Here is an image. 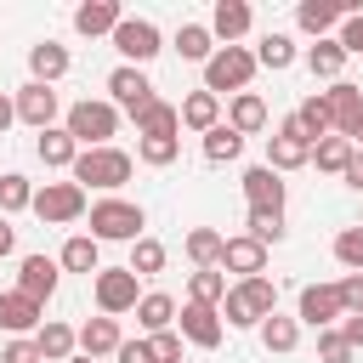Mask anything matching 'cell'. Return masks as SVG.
<instances>
[{
	"label": "cell",
	"mask_w": 363,
	"mask_h": 363,
	"mask_svg": "<svg viewBox=\"0 0 363 363\" xmlns=\"http://www.w3.org/2000/svg\"><path fill=\"white\" fill-rule=\"evenodd\" d=\"M176 153H182V136H136V159L153 164V170L176 164Z\"/></svg>",
	"instance_id": "cell-40"
},
{
	"label": "cell",
	"mask_w": 363,
	"mask_h": 363,
	"mask_svg": "<svg viewBox=\"0 0 363 363\" xmlns=\"http://www.w3.org/2000/svg\"><path fill=\"white\" fill-rule=\"evenodd\" d=\"M250 23H255V11H250L244 0H216V11H210V34H216L221 45H238V40L250 34Z\"/></svg>",
	"instance_id": "cell-21"
},
{
	"label": "cell",
	"mask_w": 363,
	"mask_h": 363,
	"mask_svg": "<svg viewBox=\"0 0 363 363\" xmlns=\"http://www.w3.org/2000/svg\"><path fill=\"white\" fill-rule=\"evenodd\" d=\"M335 289H340V306L346 312H363V272H346Z\"/></svg>",
	"instance_id": "cell-48"
},
{
	"label": "cell",
	"mask_w": 363,
	"mask_h": 363,
	"mask_svg": "<svg viewBox=\"0 0 363 363\" xmlns=\"http://www.w3.org/2000/svg\"><path fill=\"white\" fill-rule=\"evenodd\" d=\"M238 153H244V136H238L227 119H221L216 130H204V159H210V164H233Z\"/></svg>",
	"instance_id": "cell-39"
},
{
	"label": "cell",
	"mask_w": 363,
	"mask_h": 363,
	"mask_svg": "<svg viewBox=\"0 0 363 363\" xmlns=\"http://www.w3.org/2000/svg\"><path fill=\"white\" fill-rule=\"evenodd\" d=\"M221 272H238V284L244 278H261L267 272V244H255L250 233H233L227 250H221Z\"/></svg>",
	"instance_id": "cell-17"
},
{
	"label": "cell",
	"mask_w": 363,
	"mask_h": 363,
	"mask_svg": "<svg viewBox=\"0 0 363 363\" xmlns=\"http://www.w3.org/2000/svg\"><path fill=\"white\" fill-rule=\"evenodd\" d=\"M267 164L278 170V176H289V170H301V164H312V142L301 136V125H295V113L267 136Z\"/></svg>",
	"instance_id": "cell-10"
},
{
	"label": "cell",
	"mask_w": 363,
	"mask_h": 363,
	"mask_svg": "<svg viewBox=\"0 0 363 363\" xmlns=\"http://www.w3.org/2000/svg\"><path fill=\"white\" fill-rule=\"evenodd\" d=\"M125 23V11H119V0H85V6H74V34H85V40H96V34H108L113 40V28Z\"/></svg>",
	"instance_id": "cell-20"
},
{
	"label": "cell",
	"mask_w": 363,
	"mask_h": 363,
	"mask_svg": "<svg viewBox=\"0 0 363 363\" xmlns=\"http://www.w3.org/2000/svg\"><path fill=\"white\" fill-rule=\"evenodd\" d=\"M176 57H182V62H210V57H216L210 23H182V28H176Z\"/></svg>",
	"instance_id": "cell-29"
},
{
	"label": "cell",
	"mask_w": 363,
	"mask_h": 363,
	"mask_svg": "<svg viewBox=\"0 0 363 363\" xmlns=\"http://www.w3.org/2000/svg\"><path fill=\"white\" fill-rule=\"evenodd\" d=\"M340 182L363 193V147H352V164H346V176H340Z\"/></svg>",
	"instance_id": "cell-52"
},
{
	"label": "cell",
	"mask_w": 363,
	"mask_h": 363,
	"mask_svg": "<svg viewBox=\"0 0 363 363\" xmlns=\"http://www.w3.org/2000/svg\"><path fill=\"white\" fill-rule=\"evenodd\" d=\"M68 45H57V40H40V45H28V74L40 79V85H57L62 74H68Z\"/></svg>",
	"instance_id": "cell-25"
},
{
	"label": "cell",
	"mask_w": 363,
	"mask_h": 363,
	"mask_svg": "<svg viewBox=\"0 0 363 363\" xmlns=\"http://www.w3.org/2000/svg\"><path fill=\"white\" fill-rule=\"evenodd\" d=\"M306 68H312V79H340V68H346V45L329 34V40H318V45H306Z\"/></svg>",
	"instance_id": "cell-30"
},
{
	"label": "cell",
	"mask_w": 363,
	"mask_h": 363,
	"mask_svg": "<svg viewBox=\"0 0 363 363\" xmlns=\"http://www.w3.org/2000/svg\"><path fill=\"white\" fill-rule=\"evenodd\" d=\"M11 250H17V227L0 216V255H11Z\"/></svg>",
	"instance_id": "cell-53"
},
{
	"label": "cell",
	"mask_w": 363,
	"mask_h": 363,
	"mask_svg": "<svg viewBox=\"0 0 363 363\" xmlns=\"http://www.w3.org/2000/svg\"><path fill=\"white\" fill-rule=\"evenodd\" d=\"M0 363H45V357H40V346H34V335H23V340H6V352H0Z\"/></svg>",
	"instance_id": "cell-47"
},
{
	"label": "cell",
	"mask_w": 363,
	"mask_h": 363,
	"mask_svg": "<svg viewBox=\"0 0 363 363\" xmlns=\"http://www.w3.org/2000/svg\"><path fill=\"white\" fill-rule=\"evenodd\" d=\"M62 130H68L79 147H113V136H119V108L102 102V96H85V102H74V108L62 113Z\"/></svg>",
	"instance_id": "cell-4"
},
{
	"label": "cell",
	"mask_w": 363,
	"mask_h": 363,
	"mask_svg": "<svg viewBox=\"0 0 363 363\" xmlns=\"http://www.w3.org/2000/svg\"><path fill=\"white\" fill-rule=\"evenodd\" d=\"M119 346H125L119 318H85V323H79V352H85V357H113Z\"/></svg>",
	"instance_id": "cell-23"
},
{
	"label": "cell",
	"mask_w": 363,
	"mask_h": 363,
	"mask_svg": "<svg viewBox=\"0 0 363 363\" xmlns=\"http://www.w3.org/2000/svg\"><path fill=\"white\" fill-rule=\"evenodd\" d=\"M352 357H357V352L346 346L340 329H323V335H318V363H352Z\"/></svg>",
	"instance_id": "cell-45"
},
{
	"label": "cell",
	"mask_w": 363,
	"mask_h": 363,
	"mask_svg": "<svg viewBox=\"0 0 363 363\" xmlns=\"http://www.w3.org/2000/svg\"><path fill=\"white\" fill-rule=\"evenodd\" d=\"M34 346H40V357H45V363H68V357H79V329H68V323L45 318V323H40V335H34Z\"/></svg>",
	"instance_id": "cell-24"
},
{
	"label": "cell",
	"mask_w": 363,
	"mask_h": 363,
	"mask_svg": "<svg viewBox=\"0 0 363 363\" xmlns=\"http://www.w3.org/2000/svg\"><path fill=\"white\" fill-rule=\"evenodd\" d=\"M323 102H329V119H335V136H346V142H357V130H363V91H357L352 79H335V85L323 91Z\"/></svg>",
	"instance_id": "cell-14"
},
{
	"label": "cell",
	"mask_w": 363,
	"mask_h": 363,
	"mask_svg": "<svg viewBox=\"0 0 363 363\" xmlns=\"http://www.w3.org/2000/svg\"><path fill=\"white\" fill-rule=\"evenodd\" d=\"M182 340H193L199 352H216L221 346V335H227V323H221V306H199V301H182Z\"/></svg>",
	"instance_id": "cell-13"
},
{
	"label": "cell",
	"mask_w": 363,
	"mask_h": 363,
	"mask_svg": "<svg viewBox=\"0 0 363 363\" xmlns=\"http://www.w3.org/2000/svg\"><path fill=\"white\" fill-rule=\"evenodd\" d=\"M244 233H250L255 244H284L289 227H284V210H250V216H244Z\"/></svg>",
	"instance_id": "cell-42"
},
{
	"label": "cell",
	"mask_w": 363,
	"mask_h": 363,
	"mask_svg": "<svg viewBox=\"0 0 363 363\" xmlns=\"http://www.w3.org/2000/svg\"><path fill=\"white\" fill-rule=\"evenodd\" d=\"M40 323H45V306H40V301H28L23 289H0V329H6L11 340L40 335Z\"/></svg>",
	"instance_id": "cell-16"
},
{
	"label": "cell",
	"mask_w": 363,
	"mask_h": 363,
	"mask_svg": "<svg viewBox=\"0 0 363 363\" xmlns=\"http://www.w3.org/2000/svg\"><path fill=\"white\" fill-rule=\"evenodd\" d=\"M352 147H363V130H357V142H352Z\"/></svg>",
	"instance_id": "cell-56"
},
{
	"label": "cell",
	"mask_w": 363,
	"mask_h": 363,
	"mask_svg": "<svg viewBox=\"0 0 363 363\" xmlns=\"http://www.w3.org/2000/svg\"><path fill=\"white\" fill-rule=\"evenodd\" d=\"M34 182L23 176V170H6L0 176V216H17V210H34Z\"/></svg>",
	"instance_id": "cell-38"
},
{
	"label": "cell",
	"mask_w": 363,
	"mask_h": 363,
	"mask_svg": "<svg viewBox=\"0 0 363 363\" xmlns=\"http://www.w3.org/2000/svg\"><path fill=\"white\" fill-rule=\"evenodd\" d=\"M85 210H91V199H85L79 182H45V187L34 193V216H40L45 227H68V221H79Z\"/></svg>",
	"instance_id": "cell-6"
},
{
	"label": "cell",
	"mask_w": 363,
	"mask_h": 363,
	"mask_svg": "<svg viewBox=\"0 0 363 363\" xmlns=\"http://www.w3.org/2000/svg\"><path fill=\"white\" fill-rule=\"evenodd\" d=\"M142 278L130 272V267H102L96 278H91V295H96V312L102 318H119V312H136V301H142V289H136Z\"/></svg>",
	"instance_id": "cell-7"
},
{
	"label": "cell",
	"mask_w": 363,
	"mask_h": 363,
	"mask_svg": "<svg viewBox=\"0 0 363 363\" xmlns=\"http://www.w3.org/2000/svg\"><path fill=\"white\" fill-rule=\"evenodd\" d=\"M244 204L250 210H284V176L272 164H250L244 170Z\"/></svg>",
	"instance_id": "cell-19"
},
{
	"label": "cell",
	"mask_w": 363,
	"mask_h": 363,
	"mask_svg": "<svg viewBox=\"0 0 363 363\" xmlns=\"http://www.w3.org/2000/svg\"><path fill=\"white\" fill-rule=\"evenodd\" d=\"M17 119L23 125H34V130H51L57 125V113H62V102H57V91L51 85H40V79H28V85H17Z\"/></svg>",
	"instance_id": "cell-15"
},
{
	"label": "cell",
	"mask_w": 363,
	"mask_h": 363,
	"mask_svg": "<svg viewBox=\"0 0 363 363\" xmlns=\"http://www.w3.org/2000/svg\"><path fill=\"white\" fill-rule=\"evenodd\" d=\"M221 125V96H210V91H193L187 102H182V130H216Z\"/></svg>",
	"instance_id": "cell-31"
},
{
	"label": "cell",
	"mask_w": 363,
	"mask_h": 363,
	"mask_svg": "<svg viewBox=\"0 0 363 363\" xmlns=\"http://www.w3.org/2000/svg\"><path fill=\"white\" fill-rule=\"evenodd\" d=\"M335 329L346 335V346H352V352H363V312H346V318H340Z\"/></svg>",
	"instance_id": "cell-51"
},
{
	"label": "cell",
	"mask_w": 363,
	"mask_h": 363,
	"mask_svg": "<svg viewBox=\"0 0 363 363\" xmlns=\"http://www.w3.org/2000/svg\"><path fill=\"white\" fill-rule=\"evenodd\" d=\"M295 318H301L306 329H318V335H323V329H335V323L346 318L340 289H335V284H306V289H301V301H295Z\"/></svg>",
	"instance_id": "cell-11"
},
{
	"label": "cell",
	"mask_w": 363,
	"mask_h": 363,
	"mask_svg": "<svg viewBox=\"0 0 363 363\" xmlns=\"http://www.w3.org/2000/svg\"><path fill=\"white\" fill-rule=\"evenodd\" d=\"M113 51H119L130 68H147V62L164 51V34H159V23H147V17H125V23L113 28Z\"/></svg>",
	"instance_id": "cell-8"
},
{
	"label": "cell",
	"mask_w": 363,
	"mask_h": 363,
	"mask_svg": "<svg viewBox=\"0 0 363 363\" xmlns=\"http://www.w3.org/2000/svg\"><path fill=\"white\" fill-rule=\"evenodd\" d=\"M255 335H261V346H267V352H278V357H284V352H295V346H301V318L272 312V318H267Z\"/></svg>",
	"instance_id": "cell-35"
},
{
	"label": "cell",
	"mask_w": 363,
	"mask_h": 363,
	"mask_svg": "<svg viewBox=\"0 0 363 363\" xmlns=\"http://www.w3.org/2000/svg\"><path fill=\"white\" fill-rule=\"evenodd\" d=\"M85 216H91V238L96 244H136V238H147L142 233L147 227V210L130 204V199H96Z\"/></svg>",
	"instance_id": "cell-3"
},
{
	"label": "cell",
	"mask_w": 363,
	"mask_h": 363,
	"mask_svg": "<svg viewBox=\"0 0 363 363\" xmlns=\"http://www.w3.org/2000/svg\"><path fill=\"white\" fill-rule=\"evenodd\" d=\"M346 17H357V0H301L295 6V28L312 40H329V28H340Z\"/></svg>",
	"instance_id": "cell-12"
},
{
	"label": "cell",
	"mask_w": 363,
	"mask_h": 363,
	"mask_svg": "<svg viewBox=\"0 0 363 363\" xmlns=\"http://www.w3.org/2000/svg\"><path fill=\"white\" fill-rule=\"evenodd\" d=\"M34 153H40V164H45V170H74V159H79V142H74L62 125H51V130H40Z\"/></svg>",
	"instance_id": "cell-26"
},
{
	"label": "cell",
	"mask_w": 363,
	"mask_h": 363,
	"mask_svg": "<svg viewBox=\"0 0 363 363\" xmlns=\"http://www.w3.org/2000/svg\"><path fill=\"white\" fill-rule=\"evenodd\" d=\"M113 363H159V357H153V346H147V340H125V346L113 352Z\"/></svg>",
	"instance_id": "cell-50"
},
{
	"label": "cell",
	"mask_w": 363,
	"mask_h": 363,
	"mask_svg": "<svg viewBox=\"0 0 363 363\" xmlns=\"http://www.w3.org/2000/svg\"><path fill=\"white\" fill-rule=\"evenodd\" d=\"M57 267H62V272H85V278H96V272H102V244H96L91 233H74V238L62 244Z\"/></svg>",
	"instance_id": "cell-27"
},
{
	"label": "cell",
	"mask_w": 363,
	"mask_h": 363,
	"mask_svg": "<svg viewBox=\"0 0 363 363\" xmlns=\"http://www.w3.org/2000/svg\"><path fill=\"white\" fill-rule=\"evenodd\" d=\"M136 323H142V340H147V335H164V329L176 323V301H170L164 289L142 295V301H136Z\"/></svg>",
	"instance_id": "cell-28"
},
{
	"label": "cell",
	"mask_w": 363,
	"mask_h": 363,
	"mask_svg": "<svg viewBox=\"0 0 363 363\" xmlns=\"http://www.w3.org/2000/svg\"><path fill=\"white\" fill-rule=\"evenodd\" d=\"M11 119H17V102H11V96H6V91H0V130H6V125H11Z\"/></svg>",
	"instance_id": "cell-54"
},
{
	"label": "cell",
	"mask_w": 363,
	"mask_h": 363,
	"mask_svg": "<svg viewBox=\"0 0 363 363\" xmlns=\"http://www.w3.org/2000/svg\"><path fill=\"white\" fill-rule=\"evenodd\" d=\"M130 170H136V159L125 147H79V159H74V182L79 187H96L108 199L130 182Z\"/></svg>",
	"instance_id": "cell-2"
},
{
	"label": "cell",
	"mask_w": 363,
	"mask_h": 363,
	"mask_svg": "<svg viewBox=\"0 0 363 363\" xmlns=\"http://www.w3.org/2000/svg\"><path fill=\"white\" fill-rule=\"evenodd\" d=\"M295 125H301V136H306L312 147H318L323 136H335V119H329V102H323V91H318V96H306V102L295 108Z\"/></svg>",
	"instance_id": "cell-33"
},
{
	"label": "cell",
	"mask_w": 363,
	"mask_h": 363,
	"mask_svg": "<svg viewBox=\"0 0 363 363\" xmlns=\"http://www.w3.org/2000/svg\"><path fill=\"white\" fill-rule=\"evenodd\" d=\"M182 250H187V261H193V272H199V267H221V250H227V238H221L216 227H193Z\"/></svg>",
	"instance_id": "cell-37"
},
{
	"label": "cell",
	"mask_w": 363,
	"mask_h": 363,
	"mask_svg": "<svg viewBox=\"0 0 363 363\" xmlns=\"http://www.w3.org/2000/svg\"><path fill=\"white\" fill-rule=\"evenodd\" d=\"M272 312H278V284H272L267 272L233 284L227 301H221V323H227V329H261Z\"/></svg>",
	"instance_id": "cell-1"
},
{
	"label": "cell",
	"mask_w": 363,
	"mask_h": 363,
	"mask_svg": "<svg viewBox=\"0 0 363 363\" xmlns=\"http://www.w3.org/2000/svg\"><path fill=\"white\" fill-rule=\"evenodd\" d=\"M255 51L250 45H216V57L204 62V91L210 96H238V91H250V79H255Z\"/></svg>",
	"instance_id": "cell-5"
},
{
	"label": "cell",
	"mask_w": 363,
	"mask_h": 363,
	"mask_svg": "<svg viewBox=\"0 0 363 363\" xmlns=\"http://www.w3.org/2000/svg\"><path fill=\"white\" fill-rule=\"evenodd\" d=\"M227 125H233L244 142H250L255 130H267V125H272V113H267V96H255V91H238V96L227 102Z\"/></svg>",
	"instance_id": "cell-22"
},
{
	"label": "cell",
	"mask_w": 363,
	"mask_h": 363,
	"mask_svg": "<svg viewBox=\"0 0 363 363\" xmlns=\"http://www.w3.org/2000/svg\"><path fill=\"white\" fill-rule=\"evenodd\" d=\"M176 130H182V108L164 102V96L147 102V108L136 113V136H176Z\"/></svg>",
	"instance_id": "cell-32"
},
{
	"label": "cell",
	"mask_w": 363,
	"mask_h": 363,
	"mask_svg": "<svg viewBox=\"0 0 363 363\" xmlns=\"http://www.w3.org/2000/svg\"><path fill=\"white\" fill-rule=\"evenodd\" d=\"M312 164L329 170V176H346V164H352V142H346V136H323V142L312 147Z\"/></svg>",
	"instance_id": "cell-41"
},
{
	"label": "cell",
	"mask_w": 363,
	"mask_h": 363,
	"mask_svg": "<svg viewBox=\"0 0 363 363\" xmlns=\"http://www.w3.org/2000/svg\"><path fill=\"white\" fill-rule=\"evenodd\" d=\"M108 102H113V108H125L130 119H136L147 102H159V96H153V79H147V68H130V62H119V68L108 74Z\"/></svg>",
	"instance_id": "cell-9"
},
{
	"label": "cell",
	"mask_w": 363,
	"mask_h": 363,
	"mask_svg": "<svg viewBox=\"0 0 363 363\" xmlns=\"http://www.w3.org/2000/svg\"><path fill=\"white\" fill-rule=\"evenodd\" d=\"M147 346H153V357H159V363H182V335H176V329L147 335Z\"/></svg>",
	"instance_id": "cell-46"
},
{
	"label": "cell",
	"mask_w": 363,
	"mask_h": 363,
	"mask_svg": "<svg viewBox=\"0 0 363 363\" xmlns=\"http://www.w3.org/2000/svg\"><path fill=\"white\" fill-rule=\"evenodd\" d=\"M125 267H130L136 278H153V272H164V244H159V238H136Z\"/></svg>",
	"instance_id": "cell-43"
},
{
	"label": "cell",
	"mask_w": 363,
	"mask_h": 363,
	"mask_svg": "<svg viewBox=\"0 0 363 363\" xmlns=\"http://www.w3.org/2000/svg\"><path fill=\"white\" fill-rule=\"evenodd\" d=\"M68 363H96V357H85V352H79V357H68Z\"/></svg>",
	"instance_id": "cell-55"
},
{
	"label": "cell",
	"mask_w": 363,
	"mask_h": 363,
	"mask_svg": "<svg viewBox=\"0 0 363 363\" xmlns=\"http://www.w3.org/2000/svg\"><path fill=\"white\" fill-rule=\"evenodd\" d=\"M335 261L346 272H363V227H340L335 233Z\"/></svg>",
	"instance_id": "cell-44"
},
{
	"label": "cell",
	"mask_w": 363,
	"mask_h": 363,
	"mask_svg": "<svg viewBox=\"0 0 363 363\" xmlns=\"http://www.w3.org/2000/svg\"><path fill=\"white\" fill-rule=\"evenodd\" d=\"M57 278H62V267L51 261V255H23V267H17V289L28 295V301H51L57 295Z\"/></svg>",
	"instance_id": "cell-18"
},
{
	"label": "cell",
	"mask_w": 363,
	"mask_h": 363,
	"mask_svg": "<svg viewBox=\"0 0 363 363\" xmlns=\"http://www.w3.org/2000/svg\"><path fill=\"white\" fill-rule=\"evenodd\" d=\"M227 272L221 267H199V272H187V301H199V306H221L227 301Z\"/></svg>",
	"instance_id": "cell-34"
},
{
	"label": "cell",
	"mask_w": 363,
	"mask_h": 363,
	"mask_svg": "<svg viewBox=\"0 0 363 363\" xmlns=\"http://www.w3.org/2000/svg\"><path fill=\"white\" fill-rule=\"evenodd\" d=\"M335 40H340V45H346V57H363V11H357V17H346V23H340V34H335Z\"/></svg>",
	"instance_id": "cell-49"
},
{
	"label": "cell",
	"mask_w": 363,
	"mask_h": 363,
	"mask_svg": "<svg viewBox=\"0 0 363 363\" xmlns=\"http://www.w3.org/2000/svg\"><path fill=\"white\" fill-rule=\"evenodd\" d=\"M295 57H301V51H295V34H284V28L261 34V45H255V62H261V68H272V74H284Z\"/></svg>",
	"instance_id": "cell-36"
}]
</instances>
